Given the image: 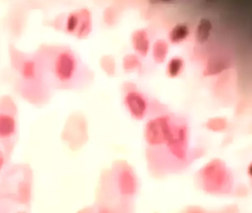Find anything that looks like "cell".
I'll use <instances>...</instances> for the list:
<instances>
[{"label": "cell", "mask_w": 252, "mask_h": 213, "mask_svg": "<svg viewBox=\"0 0 252 213\" xmlns=\"http://www.w3.org/2000/svg\"><path fill=\"white\" fill-rule=\"evenodd\" d=\"M65 30L70 34L85 36L91 30V17L89 12L85 9L70 13L67 16Z\"/></svg>", "instance_id": "obj_5"}, {"label": "cell", "mask_w": 252, "mask_h": 213, "mask_svg": "<svg viewBox=\"0 0 252 213\" xmlns=\"http://www.w3.org/2000/svg\"><path fill=\"white\" fill-rule=\"evenodd\" d=\"M180 213H215L200 206L191 205L185 207Z\"/></svg>", "instance_id": "obj_15"}, {"label": "cell", "mask_w": 252, "mask_h": 213, "mask_svg": "<svg viewBox=\"0 0 252 213\" xmlns=\"http://www.w3.org/2000/svg\"><path fill=\"white\" fill-rule=\"evenodd\" d=\"M197 184L206 193L212 195H226L234 189V178L220 160L208 163L199 171Z\"/></svg>", "instance_id": "obj_2"}, {"label": "cell", "mask_w": 252, "mask_h": 213, "mask_svg": "<svg viewBox=\"0 0 252 213\" xmlns=\"http://www.w3.org/2000/svg\"><path fill=\"white\" fill-rule=\"evenodd\" d=\"M14 213H29L25 210H19V211L15 212Z\"/></svg>", "instance_id": "obj_17"}, {"label": "cell", "mask_w": 252, "mask_h": 213, "mask_svg": "<svg viewBox=\"0 0 252 213\" xmlns=\"http://www.w3.org/2000/svg\"><path fill=\"white\" fill-rule=\"evenodd\" d=\"M167 53V45L163 41H158L154 46V56L156 61L163 62Z\"/></svg>", "instance_id": "obj_14"}, {"label": "cell", "mask_w": 252, "mask_h": 213, "mask_svg": "<svg viewBox=\"0 0 252 213\" xmlns=\"http://www.w3.org/2000/svg\"><path fill=\"white\" fill-rule=\"evenodd\" d=\"M77 213H119L104 204L96 202L94 205L85 207Z\"/></svg>", "instance_id": "obj_12"}, {"label": "cell", "mask_w": 252, "mask_h": 213, "mask_svg": "<svg viewBox=\"0 0 252 213\" xmlns=\"http://www.w3.org/2000/svg\"><path fill=\"white\" fill-rule=\"evenodd\" d=\"M133 42L135 43V49L139 52L141 54H147L148 50V40L147 35L143 32H137L136 35L133 38Z\"/></svg>", "instance_id": "obj_11"}, {"label": "cell", "mask_w": 252, "mask_h": 213, "mask_svg": "<svg viewBox=\"0 0 252 213\" xmlns=\"http://www.w3.org/2000/svg\"><path fill=\"white\" fill-rule=\"evenodd\" d=\"M7 162V153L5 146L0 143V175L3 171Z\"/></svg>", "instance_id": "obj_16"}, {"label": "cell", "mask_w": 252, "mask_h": 213, "mask_svg": "<svg viewBox=\"0 0 252 213\" xmlns=\"http://www.w3.org/2000/svg\"><path fill=\"white\" fill-rule=\"evenodd\" d=\"M79 63L77 56L70 49H56L48 61V71L54 82L62 86H68L78 76Z\"/></svg>", "instance_id": "obj_3"}, {"label": "cell", "mask_w": 252, "mask_h": 213, "mask_svg": "<svg viewBox=\"0 0 252 213\" xmlns=\"http://www.w3.org/2000/svg\"><path fill=\"white\" fill-rule=\"evenodd\" d=\"M126 106L133 117L141 119L144 117L147 109V104L144 98L138 93L132 92L125 99Z\"/></svg>", "instance_id": "obj_7"}, {"label": "cell", "mask_w": 252, "mask_h": 213, "mask_svg": "<svg viewBox=\"0 0 252 213\" xmlns=\"http://www.w3.org/2000/svg\"><path fill=\"white\" fill-rule=\"evenodd\" d=\"M174 127H171L166 118H157L147 124L145 138L152 149L161 147L170 139Z\"/></svg>", "instance_id": "obj_4"}, {"label": "cell", "mask_w": 252, "mask_h": 213, "mask_svg": "<svg viewBox=\"0 0 252 213\" xmlns=\"http://www.w3.org/2000/svg\"><path fill=\"white\" fill-rule=\"evenodd\" d=\"M17 121L13 109L0 108V143L5 147L17 136Z\"/></svg>", "instance_id": "obj_6"}, {"label": "cell", "mask_w": 252, "mask_h": 213, "mask_svg": "<svg viewBox=\"0 0 252 213\" xmlns=\"http://www.w3.org/2000/svg\"><path fill=\"white\" fill-rule=\"evenodd\" d=\"M184 67V62L181 58L175 57L171 59L168 64L167 71L171 77H176L181 73Z\"/></svg>", "instance_id": "obj_13"}, {"label": "cell", "mask_w": 252, "mask_h": 213, "mask_svg": "<svg viewBox=\"0 0 252 213\" xmlns=\"http://www.w3.org/2000/svg\"><path fill=\"white\" fill-rule=\"evenodd\" d=\"M212 29V23L208 19H203L199 22L196 30V39L198 42H205L209 38Z\"/></svg>", "instance_id": "obj_10"}, {"label": "cell", "mask_w": 252, "mask_h": 213, "mask_svg": "<svg viewBox=\"0 0 252 213\" xmlns=\"http://www.w3.org/2000/svg\"><path fill=\"white\" fill-rule=\"evenodd\" d=\"M189 34L188 26L184 24L175 25L169 33V39L172 42L179 43L185 40Z\"/></svg>", "instance_id": "obj_9"}, {"label": "cell", "mask_w": 252, "mask_h": 213, "mask_svg": "<svg viewBox=\"0 0 252 213\" xmlns=\"http://www.w3.org/2000/svg\"><path fill=\"white\" fill-rule=\"evenodd\" d=\"M139 186L133 169L127 163L119 161L101 177L96 202L119 213H134Z\"/></svg>", "instance_id": "obj_1"}, {"label": "cell", "mask_w": 252, "mask_h": 213, "mask_svg": "<svg viewBox=\"0 0 252 213\" xmlns=\"http://www.w3.org/2000/svg\"><path fill=\"white\" fill-rule=\"evenodd\" d=\"M19 72L26 81H33L37 78L39 72L37 61L33 58H26L19 67Z\"/></svg>", "instance_id": "obj_8"}]
</instances>
